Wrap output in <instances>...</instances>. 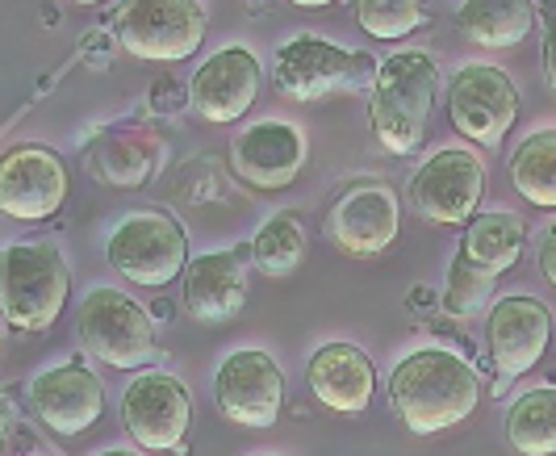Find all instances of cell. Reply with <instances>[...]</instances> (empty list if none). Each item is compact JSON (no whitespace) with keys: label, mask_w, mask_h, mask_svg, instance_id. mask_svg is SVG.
<instances>
[{"label":"cell","mask_w":556,"mask_h":456,"mask_svg":"<svg viewBox=\"0 0 556 456\" xmlns=\"http://www.w3.org/2000/svg\"><path fill=\"white\" fill-rule=\"evenodd\" d=\"M481 402V377L452 347H418L390 372V406L410 435H440Z\"/></svg>","instance_id":"6da1fadb"},{"label":"cell","mask_w":556,"mask_h":456,"mask_svg":"<svg viewBox=\"0 0 556 456\" xmlns=\"http://www.w3.org/2000/svg\"><path fill=\"white\" fill-rule=\"evenodd\" d=\"M523 239H528V223L519 214H510V210L473 214L465 223L460 248H456L452 268H447V289L440 297L444 314L469 318V314L481 311L485 297L494 293V286L519 264Z\"/></svg>","instance_id":"7a4b0ae2"},{"label":"cell","mask_w":556,"mask_h":456,"mask_svg":"<svg viewBox=\"0 0 556 456\" xmlns=\"http://www.w3.org/2000/svg\"><path fill=\"white\" fill-rule=\"evenodd\" d=\"M440 72L427 51H397L372 76L368 126L390 155H410L427 139V122L435 110Z\"/></svg>","instance_id":"3957f363"},{"label":"cell","mask_w":556,"mask_h":456,"mask_svg":"<svg viewBox=\"0 0 556 456\" xmlns=\"http://www.w3.org/2000/svg\"><path fill=\"white\" fill-rule=\"evenodd\" d=\"M72 277L51 243H9L0 252V322L13 331H51L67 306Z\"/></svg>","instance_id":"277c9868"},{"label":"cell","mask_w":556,"mask_h":456,"mask_svg":"<svg viewBox=\"0 0 556 456\" xmlns=\"http://www.w3.org/2000/svg\"><path fill=\"white\" fill-rule=\"evenodd\" d=\"M201 0H122L113 9V38L142 63H185L205 42Z\"/></svg>","instance_id":"5b68a950"},{"label":"cell","mask_w":556,"mask_h":456,"mask_svg":"<svg viewBox=\"0 0 556 456\" xmlns=\"http://www.w3.org/2000/svg\"><path fill=\"white\" fill-rule=\"evenodd\" d=\"M110 264L130 286L164 289L189 268V235L164 210L126 214L110 230Z\"/></svg>","instance_id":"8992f818"},{"label":"cell","mask_w":556,"mask_h":456,"mask_svg":"<svg viewBox=\"0 0 556 456\" xmlns=\"http://www.w3.org/2000/svg\"><path fill=\"white\" fill-rule=\"evenodd\" d=\"M553 343V311L535 293H506L485 314V347H490V369L498 372L494 398L506 390V381H519L531 372Z\"/></svg>","instance_id":"52a82bcc"},{"label":"cell","mask_w":556,"mask_h":456,"mask_svg":"<svg viewBox=\"0 0 556 456\" xmlns=\"http://www.w3.org/2000/svg\"><path fill=\"white\" fill-rule=\"evenodd\" d=\"M76 327L88 356L105 360L110 369H142L155 352L151 314L117 289H92L76 311Z\"/></svg>","instance_id":"ba28073f"},{"label":"cell","mask_w":556,"mask_h":456,"mask_svg":"<svg viewBox=\"0 0 556 456\" xmlns=\"http://www.w3.org/2000/svg\"><path fill=\"white\" fill-rule=\"evenodd\" d=\"M447 117L460 139L477 147H502L519 122V88L494 63H465L447 85Z\"/></svg>","instance_id":"9c48e42d"},{"label":"cell","mask_w":556,"mask_h":456,"mask_svg":"<svg viewBox=\"0 0 556 456\" xmlns=\"http://www.w3.org/2000/svg\"><path fill=\"white\" fill-rule=\"evenodd\" d=\"M377 67L381 63H372L368 55H352L318 34H298L277 51L273 80H277V92H285L289 101L309 105V101H323L331 92L356 88L364 76H377Z\"/></svg>","instance_id":"30bf717a"},{"label":"cell","mask_w":556,"mask_h":456,"mask_svg":"<svg viewBox=\"0 0 556 456\" xmlns=\"http://www.w3.org/2000/svg\"><path fill=\"white\" fill-rule=\"evenodd\" d=\"M485 193V164L469 147H440L410 176V205L418 218L435 227L469 223Z\"/></svg>","instance_id":"8fae6325"},{"label":"cell","mask_w":556,"mask_h":456,"mask_svg":"<svg viewBox=\"0 0 556 456\" xmlns=\"http://www.w3.org/2000/svg\"><path fill=\"white\" fill-rule=\"evenodd\" d=\"M122 423L142 453H172L193 428L189 385L172 372L142 369L122 394Z\"/></svg>","instance_id":"7c38bea8"},{"label":"cell","mask_w":556,"mask_h":456,"mask_svg":"<svg viewBox=\"0 0 556 456\" xmlns=\"http://www.w3.org/2000/svg\"><path fill=\"white\" fill-rule=\"evenodd\" d=\"M214 402L239 428H273L285 410V372H280L277 356H268L260 347L230 352L214 377Z\"/></svg>","instance_id":"4fadbf2b"},{"label":"cell","mask_w":556,"mask_h":456,"mask_svg":"<svg viewBox=\"0 0 556 456\" xmlns=\"http://www.w3.org/2000/svg\"><path fill=\"white\" fill-rule=\"evenodd\" d=\"M67 164L51 147H13L0 155V214L17 223H42L55 218L59 205L67 201Z\"/></svg>","instance_id":"5bb4252c"},{"label":"cell","mask_w":556,"mask_h":456,"mask_svg":"<svg viewBox=\"0 0 556 456\" xmlns=\"http://www.w3.org/2000/svg\"><path fill=\"white\" fill-rule=\"evenodd\" d=\"M397 230H402V205H397V193L381 180L352 185L327 214V239L343 256L356 259L390 252Z\"/></svg>","instance_id":"9a60e30c"},{"label":"cell","mask_w":556,"mask_h":456,"mask_svg":"<svg viewBox=\"0 0 556 456\" xmlns=\"http://www.w3.org/2000/svg\"><path fill=\"white\" fill-rule=\"evenodd\" d=\"M29 406L47 431H55L63 440H76L101 419L105 385L84 360H63V365L38 372L29 381Z\"/></svg>","instance_id":"2e32d148"},{"label":"cell","mask_w":556,"mask_h":456,"mask_svg":"<svg viewBox=\"0 0 556 456\" xmlns=\"http://www.w3.org/2000/svg\"><path fill=\"white\" fill-rule=\"evenodd\" d=\"M306 135L293 122H277V117L255 122L230 143V164L239 172V180H248L260 193L289 189L306 168Z\"/></svg>","instance_id":"e0dca14e"},{"label":"cell","mask_w":556,"mask_h":456,"mask_svg":"<svg viewBox=\"0 0 556 456\" xmlns=\"http://www.w3.org/2000/svg\"><path fill=\"white\" fill-rule=\"evenodd\" d=\"M264 67L248 47H223L205 59L189 80V105L214 126H230L248 114L260 97Z\"/></svg>","instance_id":"ac0fdd59"},{"label":"cell","mask_w":556,"mask_h":456,"mask_svg":"<svg viewBox=\"0 0 556 456\" xmlns=\"http://www.w3.org/2000/svg\"><path fill=\"white\" fill-rule=\"evenodd\" d=\"M248 259L251 243L189 259V268H185V311L205 327L230 322L248 302Z\"/></svg>","instance_id":"d6986e66"},{"label":"cell","mask_w":556,"mask_h":456,"mask_svg":"<svg viewBox=\"0 0 556 456\" xmlns=\"http://www.w3.org/2000/svg\"><path fill=\"white\" fill-rule=\"evenodd\" d=\"M309 394L334 415H361L377 394V369L356 343H323L309 356Z\"/></svg>","instance_id":"ffe728a7"},{"label":"cell","mask_w":556,"mask_h":456,"mask_svg":"<svg viewBox=\"0 0 556 456\" xmlns=\"http://www.w3.org/2000/svg\"><path fill=\"white\" fill-rule=\"evenodd\" d=\"M460 34L485 47V51H506L519 47L535 26V0H465L456 13Z\"/></svg>","instance_id":"44dd1931"},{"label":"cell","mask_w":556,"mask_h":456,"mask_svg":"<svg viewBox=\"0 0 556 456\" xmlns=\"http://www.w3.org/2000/svg\"><path fill=\"white\" fill-rule=\"evenodd\" d=\"M506 444L519 456H556V385L528 390L506 406Z\"/></svg>","instance_id":"7402d4cb"},{"label":"cell","mask_w":556,"mask_h":456,"mask_svg":"<svg viewBox=\"0 0 556 456\" xmlns=\"http://www.w3.org/2000/svg\"><path fill=\"white\" fill-rule=\"evenodd\" d=\"M510 185L535 210H556V126L535 130L506 160Z\"/></svg>","instance_id":"603a6c76"},{"label":"cell","mask_w":556,"mask_h":456,"mask_svg":"<svg viewBox=\"0 0 556 456\" xmlns=\"http://www.w3.org/2000/svg\"><path fill=\"white\" fill-rule=\"evenodd\" d=\"M155 160H160V151H155L151 135H113V139H101V143L92 147V172H97V180L122 185V189L151 180Z\"/></svg>","instance_id":"cb8c5ba5"},{"label":"cell","mask_w":556,"mask_h":456,"mask_svg":"<svg viewBox=\"0 0 556 456\" xmlns=\"http://www.w3.org/2000/svg\"><path fill=\"white\" fill-rule=\"evenodd\" d=\"M251 259L260 273L268 277H289L302 268L306 259V230L298 223V214H273L251 239Z\"/></svg>","instance_id":"d4e9b609"},{"label":"cell","mask_w":556,"mask_h":456,"mask_svg":"<svg viewBox=\"0 0 556 456\" xmlns=\"http://www.w3.org/2000/svg\"><path fill=\"white\" fill-rule=\"evenodd\" d=\"M356 26L377 42H397L427 26V9L422 0H356Z\"/></svg>","instance_id":"484cf974"},{"label":"cell","mask_w":556,"mask_h":456,"mask_svg":"<svg viewBox=\"0 0 556 456\" xmlns=\"http://www.w3.org/2000/svg\"><path fill=\"white\" fill-rule=\"evenodd\" d=\"M544 9V47H540V67H544V85L556 97V0H540Z\"/></svg>","instance_id":"4316f807"},{"label":"cell","mask_w":556,"mask_h":456,"mask_svg":"<svg viewBox=\"0 0 556 456\" xmlns=\"http://www.w3.org/2000/svg\"><path fill=\"white\" fill-rule=\"evenodd\" d=\"M535 259H540V273H544V281L556 289V223L544 235H540V252H535Z\"/></svg>","instance_id":"83f0119b"},{"label":"cell","mask_w":556,"mask_h":456,"mask_svg":"<svg viewBox=\"0 0 556 456\" xmlns=\"http://www.w3.org/2000/svg\"><path fill=\"white\" fill-rule=\"evenodd\" d=\"M13 419H17V406H13V394H9V390H0V440H4V431L13 428Z\"/></svg>","instance_id":"f1b7e54d"},{"label":"cell","mask_w":556,"mask_h":456,"mask_svg":"<svg viewBox=\"0 0 556 456\" xmlns=\"http://www.w3.org/2000/svg\"><path fill=\"white\" fill-rule=\"evenodd\" d=\"M293 9H302V13H318V9H331V4H339V0H289Z\"/></svg>","instance_id":"f546056e"},{"label":"cell","mask_w":556,"mask_h":456,"mask_svg":"<svg viewBox=\"0 0 556 456\" xmlns=\"http://www.w3.org/2000/svg\"><path fill=\"white\" fill-rule=\"evenodd\" d=\"M431 302H435V293H431V289H415V293H410V306H415V311H427Z\"/></svg>","instance_id":"4dcf8cb0"},{"label":"cell","mask_w":556,"mask_h":456,"mask_svg":"<svg viewBox=\"0 0 556 456\" xmlns=\"http://www.w3.org/2000/svg\"><path fill=\"white\" fill-rule=\"evenodd\" d=\"M101 456H142L139 448H110V453H101Z\"/></svg>","instance_id":"1f68e13d"},{"label":"cell","mask_w":556,"mask_h":456,"mask_svg":"<svg viewBox=\"0 0 556 456\" xmlns=\"http://www.w3.org/2000/svg\"><path fill=\"white\" fill-rule=\"evenodd\" d=\"M72 4H88V9H97V4H110V0H72Z\"/></svg>","instance_id":"d6a6232c"},{"label":"cell","mask_w":556,"mask_h":456,"mask_svg":"<svg viewBox=\"0 0 556 456\" xmlns=\"http://www.w3.org/2000/svg\"><path fill=\"white\" fill-rule=\"evenodd\" d=\"M251 9H255V13H264V9H268V4H264V0H248Z\"/></svg>","instance_id":"836d02e7"}]
</instances>
